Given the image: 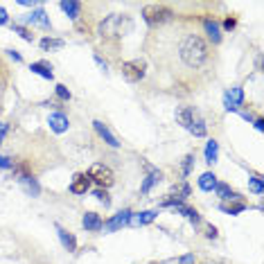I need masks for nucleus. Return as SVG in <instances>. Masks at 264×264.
Instances as JSON below:
<instances>
[{
    "mask_svg": "<svg viewBox=\"0 0 264 264\" xmlns=\"http://www.w3.org/2000/svg\"><path fill=\"white\" fill-rule=\"evenodd\" d=\"M178 55H181V61L187 68H201V66L208 61L210 50H208V43H205L199 34H187L181 41Z\"/></svg>",
    "mask_w": 264,
    "mask_h": 264,
    "instance_id": "f257e3e1",
    "label": "nucleus"
},
{
    "mask_svg": "<svg viewBox=\"0 0 264 264\" xmlns=\"http://www.w3.org/2000/svg\"><path fill=\"white\" fill-rule=\"evenodd\" d=\"M131 30H133V21L127 14H113L100 23V37L102 39H122Z\"/></svg>",
    "mask_w": 264,
    "mask_h": 264,
    "instance_id": "f03ea898",
    "label": "nucleus"
},
{
    "mask_svg": "<svg viewBox=\"0 0 264 264\" xmlns=\"http://www.w3.org/2000/svg\"><path fill=\"white\" fill-rule=\"evenodd\" d=\"M88 176H91L93 183H97V187H102V190H106V187H111L115 183V174L111 167H106V165L102 163H95L91 169H88Z\"/></svg>",
    "mask_w": 264,
    "mask_h": 264,
    "instance_id": "7ed1b4c3",
    "label": "nucleus"
},
{
    "mask_svg": "<svg viewBox=\"0 0 264 264\" xmlns=\"http://www.w3.org/2000/svg\"><path fill=\"white\" fill-rule=\"evenodd\" d=\"M142 16H145V21L149 25H163L167 23V21H172V10L165 5H149L145 7V12H142Z\"/></svg>",
    "mask_w": 264,
    "mask_h": 264,
    "instance_id": "20e7f679",
    "label": "nucleus"
},
{
    "mask_svg": "<svg viewBox=\"0 0 264 264\" xmlns=\"http://www.w3.org/2000/svg\"><path fill=\"white\" fill-rule=\"evenodd\" d=\"M145 61H140V59H133V61H124L122 64V77L127 79V82H131V84H136V82H140L142 77H145Z\"/></svg>",
    "mask_w": 264,
    "mask_h": 264,
    "instance_id": "39448f33",
    "label": "nucleus"
},
{
    "mask_svg": "<svg viewBox=\"0 0 264 264\" xmlns=\"http://www.w3.org/2000/svg\"><path fill=\"white\" fill-rule=\"evenodd\" d=\"M91 176H88V174H75L73 176V183H70V192H73V194H86L88 192V187H91Z\"/></svg>",
    "mask_w": 264,
    "mask_h": 264,
    "instance_id": "423d86ee",
    "label": "nucleus"
},
{
    "mask_svg": "<svg viewBox=\"0 0 264 264\" xmlns=\"http://www.w3.org/2000/svg\"><path fill=\"white\" fill-rule=\"evenodd\" d=\"M244 102V93H241L239 86L230 88V93H226V97H223V104H226L228 111H237V106Z\"/></svg>",
    "mask_w": 264,
    "mask_h": 264,
    "instance_id": "0eeeda50",
    "label": "nucleus"
},
{
    "mask_svg": "<svg viewBox=\"0 0 264 264\" xmlns=\"http://www.w3.org/2000/svg\"><path fill=\"white\" fill-rule=\"evenodd\" d=\"M131 214H133L131 210H122V212H118L113 219H109V221H106L102 228H106V230H111V232H113V230H118V228H122L124 223H129Z\"/></svg>",
    "mask_w": 264,
    "mask_h": 264,
    "instance_id": "6e6552de",
    "label": "nucleus"
},
{
    "mask_svg": "<svg viewBox=\"0 0 264 264\" xmlns=\"http://www.w3.org/2000/svg\"><path fill=\"white\" fill-rule=\"evenodd\" d=\"M93 127H95V131H97V136L102 138V140L106 142V145H111V147H120V142H118V138L113 136V133L109 131V127H106L104 122H100V120H95L93 122Z\"/></svg>",
    "mask_w": 264,
    "mask_h": 264,
    "instance_id": "1a4fd4ad",
    "label": "nucleus"
},
{
    "mask_svg": "<svg viewBox=\"0 0 264 264\" xmlns=\"http://www.w3.org/2000/svg\"><path fill=\"white\" fill-rule=\"evenodd\" d=\"M82 226L86 228V230L95 232V230H102L104 221H102V217H100V214H95V212H86V214L82 217Z\"/></svg>",
    "mask_w": 264,
    "mask_h": 264,
    "instance_id": "9d476101",
    "label": "nucleus"
},
{
    "mask_svg": "<svg viewBox=\"0 0 264 264\" xmlns=\"http://www.w3.org/2000/svg\"><path fill=\"white\" fill-rule=\"evenodd\" d=\"M147 172H149V174H147V178H145V181H142V185H140V192H142V194H147V192H149L151 187H154L156 183L160 181V178H163V174H160L158 169L149 167V165H147Z\"/></svg>",
    "mask_w": 264,
    "mask_h": 264,
    "instance_id": "9b49d317",
    "label": "nucleus"
},
{
    "mask_svg": "<svg viewBox=\"0 0 264 264\" xmlns=\"http://www.w3.org/2000/svg\"><path fill=\"white\" fill-rule=\"evenodd\" d=\"M194 109H190V106H178L176 109V122L181 124V127H185V129H190V124H192V120H194Z\"/></svg>",
    "mask_w": 264,
    "mask_h": 264,
    "instance_id": "f8f14e48",
    "label": "nucleus"
},
{
    "mask_svg": "<svg viewBox=\"0 0 264 264\" xmlns=\"http://www.w3.org/2000/svg\"><path fill=\"white\" fill-rule=\"evenodd\" d=\"M203 28H205V32H208L210 41H212V43H221V28H219L217 21L205 19L203 21Z\"/></svg>",
    "mask_w": 264,
    "mask_h": 264,
    "instance_id": "ddd939ff",
    "label": "nucleus"
},
{
    "mask_svg": "<svg viewBox=\"0 0 264 264\" xmlns=\"http://www.w3.org/2000/svg\"><path fill=\"white\" fill-rule=\"evenodd\" d=\"M57 232H59V239H61V244H64V248L66 250H77V239H75V235L73 232H68L66 228H61V226H57Z\"/></svg>",
    "mask_w": 264,
    "mask_h": 264,
    "instance_id": "4468645a",
    "label": "nucleus"
},
{
    "mask_svg": "<svg viewBox=\"0 0 264 264\" xmlns=\"http://www.w3.org/2000/svg\"><path fill=\"white\" fill-rule=\"evenodd\" d=\"M48 122H50L52 131H57V133H64L66 129H68V118H66L64 113H52Z\"/></svg>",
    "mask_w": 264,
    "mask_h": 264,
    "instance_id": "2eb2a0df",
    "label": "nucleus"
},
{
    "mask_svg": "<svg viewBox=\"0 0 264 264\" xmlns=\"http://www.w3.org/2000/svg\"><path fill=\"white\" fill-rule=\"evenodd\" d=\"M154 219H156V210H145V212H140V214H131L129 223H133V226H145V223H151Z\"/></svg>",
    "mask_w": 264,
    "mask_h": 264,
    "instance_id": "dca6fc26",
    "label": "nucleus"
},
{
    "mask_svg": "<svg viewBox=\"0 0 264 264\" xmlns=\"http://www.w3.org/2000/svg\"><path fill=\"white\" fill-rule=\"evenodd\" d=\"M32 70L34 75H41V77L46 79H52V66L48 64V61H37V64H32Z\"/></svg>",
    "mask_w": 264,
    "mask_h": 264,
    "instance_id": "f3484780",
    "label": "nucleus"
},
{
    "mask_svg": "<svg viewBox=\"0 0 264 264\" xmlns=\"http://www.w3.org/2000/svg\"><path fill=\"white\" fill-rule=\"evenodd\" d=\"M61 10H64L73 21L79 19V14H82V5H79V3H73V0H64V3H61Z\"/></svg>",
    "mask_w": 264,
    "mask_h": 264,
    "instance_id": "a211bd4d",
    "label": "nucleus"
},
{
    "mask_svg": "<svg viewBox=\"0 0 264 264\" xmlns=\"http://www.w3.org/2000/svg\"><path fill=\"white\" fill-rule=\"evenodd\" d=\"M214 185H217V176H214L212 172L201 174V178H199V187H201V190L210 192V190H214Z\"/></svg>",
    "mask_w": 264,
    "mask_h": 264,
    "instance_id": "6ab92c4d",
    "label": "nucleus"
},
{
    "mask_svg": "<svg viewBox=\"0 0 264 264\" xmlns=\"http://www.w3.org/2000/svg\"><path fill=\"white\" fill-rule=\"evenodd\" d=\"M21 185H23V190L28 192V194H32V196H39V192H41V187H39V183H37V178L30 174V176H25L23 181H21Z\"/></svg>",
    "mask_w": 264,
    "mask_h": 264,
    "instance_id": "aec40b11",
    "label": "nucleus"
},
{
    "mask_svg": "<svg viewBox=\"0 0 264 264\" xmlns=\"http://www.w3.org/2000/svg\"><path fill=\"white\" fill-rule=\"evenodd\" d=\"M217 156H219L217 140H208V145H205V163L214 165V163H217Z\"/></svg>",
    "mask_w": 264,
    "mask_h": 264,
    "instance_id": "412c9836",
    "label": "nucleus"
},
{
    "mask_svg": "<svg viewBox=\"0 0 264 264\" xmlns=\"http://www.w3.org/2000/svg\"><path fill=\"white\" fill-rule=\"evenodd\" d=\"M187 131H192L196 138H203L208 129H205V122H203V120H201L199 115H194V120H192V124H190V129H187Z\"/></svg>",
    "mask_w": 264,
    "mask_h": 264,
    "instance_id": "4be33fe9",
    "label": "nucleus"
},
{
    "mask_svg": "<svg viewBox=\"0 0 264 264\" xmlns=\"http://www.w3.org/2000/svg\"><path fill=\"white\" fill-rule=\"evenodd\" d=\"M174 208H176V210H178V212H181V214H185V217H187V219H190V221H192V223H194V226H196V223H199V221H201V217H199V212H196V210H194V208H187V205H183V203H178V205H174Z\"/></svg>",
    "mask_w": 264,
    "mask_h": 264,
    "instance_id": "5701e85b",
    "label": "nucleus"
},
{
    "mask_svg": "<svg viewBox=\"0 0 264 264\" xmlns=\"http://www.w3.org/2000/svg\"><path fill=\"white\" fill-rule=\"evenodd\" d=\"M30 23H37V25H41V28H50V19H48V14L43 10H37L32 16H30Z\"/></svg>",
    "mask_w": 264,
    "mask_h": 264,
    "instance_id": "b1692460",
    "label": "nucleus"
},
{
    "mask_svg": "<svg viewBox=\"0 0 264 264\" xmlns=\"http://www.w3.org/2000/svg\"><path fill=\"white\" fill-rule=\"evenodd\" d=\"M214 192H217V196H221L223 201H228V199H230V201H232V199H237V194L230 190V187L226 185V183H217V185H214Z\"/></svg>",
    "mask_w": 264,
    "mask_h": 264,
    "instance_id": "393cba45",
    "label": "nucleus"
},
{
    "mask_svg": "<svg viewBox=\"0 0 264 264\" xmlns=\"http://www.w3.org/2000/svg\"><path fill=\"white\" fill-rule=\"evenodd\" d=\"M41 48L43 50H59V48H64V41H61V39L46 37V39H41Z\"/></svg>",
    "mask_w": 264,
    "mask_h": 264,
    "instance_id": "a878e982",
    "label": "nucleus"
},
{
    "mask_svg": "<svg viewBox=\"0 0 264 264\" xmlns=\"http://www.w3.org/2000/svg\"><path fill=\"white\" fill-rule=\"evenodd\" d=\"M174 199H178V201H183V199H187V196H190V185H187V183H178V185H174Z\"/></svg>",
    "mask_w": 264,
    "mask_h": 264,
    "instance_id": "bb28decb",
    "label": "nucleus"
},
{
    "mask_svg": "<svg viewBox=\"0 0 264 264\" xmlns=\"http://www.w3.org/2000/svg\"><path fill=\"white\" fill-rule=\"evenodd\" d=\"M12 30H14V32H19V34H21V37H23V39H25V41H34V34H32V32H30V30H28V28H23V25H19V23H14V25H12Z\"/></svg>",
    "mask_w": 264,
    "mask_h": 264,
    "instance_id": "cd10ccee",
    "label": "nucleus"
},
{
    "mask_svg": "<svg viewBox=\"0 0 264 264\" xmlns=\"http://www.w3.org/2000/svg\"><path fill=\"white\" fill-rule=\"evenodd\" d=\"M219 208L223 210V212H228V214H237V212H241V210L246 208L244 203H235V205H226V203H221Z\"/></svg>",
    "mask_w": 264,
    "mask_h": 264,
    "instance_id": "c85d7f7f",
    "label": "nucleus"
},
{
    "mask_svg": "<svg viewBox=\"0 0 264 264\" xmlns=\"http://www.w3.org/2000/svg\"><path fill=\"white\" fill-rule=\"evenodd\" d=\"M93 194H95V199L100 201V203H104V205H111V199H109V192L106 190H102V187H97L95 192H93Z\"/></svg>",
    "mask_w": 264,
    "mask_h": 264,
    "instance_id": "c756f323",
    "label": "nucleus"
},
{
    "mask_svg": "<svg viewBox=\"0 0 264 264\" xmlns=\"http://www.w3.org/2000/svg\"><path fill=\"white\" fill-rule=\"evenodd\" d=\"M57 97H59V100H64V102L70 100V91L64 86V84H57Z\"/></svg>",
    "mask_w": 264,
    "mask_h": 264,
    "instance_id": "7c9ffc66",
    "label": "nucleus"
},
{
    "mask_svg": "<svg viewBox=\"0 0 264 264\" xmlns=\"http://www.w3.org/2000/svg\"><path fill=\"white\" fill-rule=\"evenodd\" d=\"M248 183H250V190H253L255 194H262V178H259V176H253Z\"/></svg>",
    "mask_w": 264,
    "mask_h": 264,
    "instance_id": "2f4dec72",
    "label": "nucleus"
},
{
    "mask_svg": "<svg viewBox=\"0 0 264 264\" xmlns=\"http://www.w3.org/2000/svg\"><path fill=\"white\" fill-rule=\"evenodd\" d=\"M192 165H194V156L187 154V156H185V160H183V176H187V174H190Z\"/></svg>",
    "mask_w": 264,
    "mask_h": 264,
    "instance_id": "473e14b6",
    "label": "nucleus"
},
{
    "mask_svg": "<svg viewBox=\"0 0 264 264\" xmlns=\"http://www.w3.org/2000/svg\"><path fill=\"white\" fill-rule=\"evenodd\" d=\"M0 167H3V169H12V167H14V163H12L7 156H0Z\"/></svg>",
    "mask_w": 264,
    "mask_h": 264,
    "instance_id": "72a5a7b5",
    "label": "nucleus"
},
{
    "mask_svg": "<svg viewBox=\"0 0 264 264\" xmlns=\"http://www.w3.org/2000/svg\"><path fill=\"white\" fill-rule=\"evenodd\" d=\"M205 237H208V239H214V237H217V228L208 226V228H205Z\"/></svg>",
    "mask_w": 264,
    "mask_h": 264,
    "instance_id": "f704fd0d",
    "label": "nucleus"
},
{
    "mask_svg": "<svg viewBox=\"0 0 264 264\" xmlns=\"http://www.w3.org/2000/svg\"><path fill=\"white\" fill-rule=\"evenodd\" d=\"M7 21H10V16H7V12H5V7H0V25H5Z\"/></svg>",
    "mask_w": 264,
    "mask_h": 264,
    "instance_id": "c9c22d12",
    "label": "nucleus"
},
{
    "mask_svg": "<svg viewBox=\"0 0 264 264\" xmlns=\"http://www.w3.org/2000/svg\"><path fill=\"white\" fill-rule=\"evenodd\" d=\"M235 25H237V21H235V19H226V21H223V28H226V30H232Z\"/></svg>",
    "mask_w": 264,
    "mask_h": 264,
    "instance_id": "e433bc0d",
    "label": "nucleus"
},
{
    "mask_svg": "<svg viewBox=\"0 0 264 264\" xmlns=\"http://www.w3.org/2000/svg\"><path fill=\"white\" fill-rule=\"evenodd\" d=\"M7 131H10V127H7L5 122H0V142H3V138H5Z\"/></svg>",
    "mask_w": 264,
    "mask_h": 264,
    "instance_id": "4c0bfd02",
    "label": "nucleus"
},
{
    "mask_svg": "<svg viewBox=\"0 0 264 264\" xmlns=\"http://www.w3.org/2000/svg\"><path fill=\"white\" fill-rule=\"evenodd\" d=\"M255 129H257V131H262V129H264V122H262V120H255Z\"/></svg>",
    "mask_w": 264,
    "mask_h": 264,
    "instance_id": "58836bf2",
    "label": "nucleus"
},
{
    "mask_svg": "<svg viewBox=\"0 0 264 264\" xmlns=\"http://www.w3.org/2000/svg\"><path fill=\"white\" fill-rule=\"evenodd\" d=\"M10 57H12V59H16V61H21V55H19V52H14V50H10Z\"/></svg>",
    "mask_w": 264,
    "mask_h": 264,
    "instance_id": "ea45409f",
    "label": "nucleus"
}]
</instances>
